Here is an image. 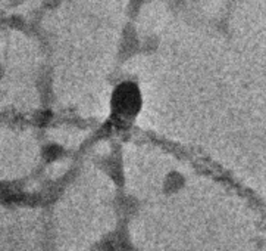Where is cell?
Here are the masks:
<instances>
[{
	"instance_id": "1",
	"label": "cell",
	"mask_w": 266,
	"mask_h": 251,
	"mask_svg": "<svg viewBox=\"0 0 266 251\" xmlns=\"http://www.w3.org/2000/svg\"><path fill=\"white\" fill-rule=\"evenodd\" d=\"M181 185H182V178L179 176V175H172V176H169L168 178V188H181Z\"/></svg>"
}]
</instances>
